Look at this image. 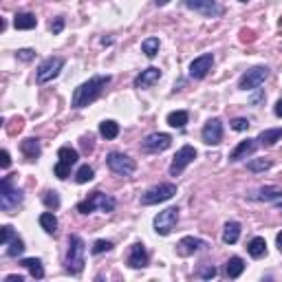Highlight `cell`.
Masks as SVG:
<instances>
[{
    "instance_id": "277c9868",
    "label": "cell",
    "mask_w": 282,
    "mask_h": 282,
    "mask_svg": "<svg viewBox=\"0 0 282 282\" xmlns=\"http://www.w3.org/2000/svg\"><path fill=\"white\" fill-rule=\"evenodd\" d=\"M115 207H117V201L112 196H108V194H104V192H93L89 199L77 203V212L79 214H93V212L110 214V212H115Z\"/></svg>"
},
{
    "instance_id": "ac0fdd59",
    "label": "cell",
    "mask_w": 282,
    "mask_h": 282,
    "mask_svg": "<svg viewBox=\"0 0 282 282\" xmlns=\"http://www.w3.org/2000/svg\"><path fill=\"white\" fill-rule=\"evenodd\" d=\"M148 260H150V256H148L146 247L141 243H135L130 247V253H128V267H132V269H144V267H148Z\"/></svg>"
},
{
    "instance_id": "7bdbcfd3",
    "label": "cell",
    "mask_w": 282,
    "mask_h": 282,
    "mask_svg": "<svg viewBox=\"0 0 282 282\" xmlns=\"http://www.w3.org/2000/svg\"><path fill=\"white\" fill-rule=\"evenodd\" d=\"M5 282H24V278L22 276H16V273H11V276L5 278Z\"/></svg>"
},
{
    "instance_id": "7dc6e473",
    "label": "cell",
    "mask_w": 282,
    "mask_h": 282,
    "mask_svg": "<svg viewBox=\"0 0 282 282\" xmlns=\"http://www.w3.org/2000/svg\"><path fill=\"white\" fill-rule=\"evenodd\" d=\"M278 210H280V212H282V203H278Z\"/></svg>"
},
{
    "instance_id": "6da1fadb",
    "label": "cell",
    "mask_w": 282,
    "mask_h": 282,
    "mask_svg": "<svg viewBox=\"0 0 282 282\" xmlns=\"http://www.w3.org/2000/svg\"><path fill=\"white\" fill-rule=\"evenodd\" d=\"M110 75H95L91 77L89 82L79 84L75 91H73V97H71V106L73 108H86V106H91L93 102H97L99 97H102V93L106 91V86L110 84Z\"/></svg>"
},
{
    "instance_id": "b9f144b4",
    "label": "cell",
    "mask_w": 282,
    "mask_h": 282,
    "mask_svg": "<svg viewBox=\"0 0 282 282\" xmlns=\"http://www.w3.org/2000/svg\"><path fill=\"white\" fill-rule=\"evenodd\" d=\"M0 157H3V167H5V170H7V167H9V165H11L9 152H7V150H3V154H0Z\"/></svg>"
},
{
    "instance_id": "7c38bea8",
    "label": "cell",
    "mask_w": 282,
    "mask_h": 282,
    "mask_svg": "<svg viewBox=\"0 0 282 282\" xmlns=\"http://www.w3.org/2000/svg\"><path fill=\"white\" fill-rule=\"evenodd\" d=\"M62 69H64V58H46L36 71L38 84H46V82H51V79H55Z\"/></svg>"
},
{
    "instance_id": "f35d334b",
    "label": "cell",
    "mask_w": 282,
    "mask_h": 282,
    "mask_svg": "<svg viewBox=\"0 0 282 282\" xmlns=\"http://www.w3.org/2000/svg\"><path fill=\"white\" fill-rule=\"evenodd\" d=\"M16 55H18V60H22V62H31V60L36 58V51L33 49H20Z\"/></svg>"
},
{
    "instance_id": "5bb4252c",
    "label": "cell",
    "mask_w": 282,
    "mask_h": 282,
    "mask_svg": "<svg viewBox=\"0 0 282 282\" xmlns=\"http://www.w3.org/2000/svg\"><path fill=\"white\" fill-rule=\"evenodd\" d=\"M170 146H172V137L167 135V132H152V135H148L141 141V150L148 154H159V152L167 150Z\"/></svg>"
},
{
    "instance_id": "e0dca14e",
    "label": "cell",
    "mask_w": 282,
    "mask_h": 282,
    "mask_svg": "<svg viewBox=\"0 0 282 282\" xmlns=\"http://www.w3.org/2000/svg\"><path fill=\"white\" fill-rule=\"evenodd\" d=\"M207 247L210 245H207L205 240L194 238V236H183L177 245V251H179V256H192V253L203 251V249H207Z\"/></svg>"
},
{
    "instance_id": "484cf974",
    "label": "cell",
    "mask_w": 282,
    "mask_h": 282,
    "mask_svg": "<svg viewBox=\"0 0 282 282\" xmlns=\"http://www.w3.org/2000/svg\"><path fill=\"white\" fill-rule=\"evenodd\" d=\"M20 267H24V269L31 273V278H36V280L44 278V267L38 258H22L20 260Z\"/></svg>"
},
{
    "instance_id": "7a4b0ae2",
    "label": "cell",
    "mask_w": 282,
    "mask_h": 282,
    "mask_svg": "<svg viewBox=\"0 0 282 282\" xmlns=\"http://www.w3.org/2000/svg\"><path fill=\"white\" fill-rule=\"evenodd\" d=\"M84 256H86V245L77 234L69 236V249H66V258H64V267L71 276H79L84 271Z\"/></svg>"
},
{
    "instance_id": "f1b7e54d",
    "label": "cell",
    "mask_w": 282,
    "mask_h": 282,
    "mask_svg": "<svg viewBox=\"0 0 282 282\" xmlns=\"http://www.w3.org/2000/svg\"><path fill=\"white\" fill-rule=\"evenodd\" d=\"M40 227L46 232V234H55L58 232V218H55V214L53 212H44V214H40Z\"/></svg>"
},
{
    "instance_id": "c3c4849f",
    "label": "cell",
    "mask_w": 282,
    "mask_h": 282,
    "mask_svg": "<svg viewBox=\"0 0 282 282\" xmlns=\"http://www.w3.org/2000/svg\"><path fill=\"white\" fill-rule=\"evenodd\" d=\"M240 3H249V0H240Z\"/></svg>"
},
{
    "instance_id": "ffe728a7",
    "label": "cell",
    "mask_w": 282,
    "mask_h": 282,
    "mask_svg": "<svg viewBox=\"0 0 282 282\" xmlns=\"http://www.w3.org/2000/svg\"><path fill=\"white\" fill-rule=\"evenodd\" d=\"M258 148V139H245V141H240V144L234 148V150L230 152V161H243V159H247L249 154H253V150Z\"/></svg>"
},
{
    "instance_id": "8992f818",
    "label": "cell",
    "mask_w": 282,
    "mask_h": 282,
    "mask_svg": "<svg viewBox=\"0 0 282 282\" xmlns=\"http://www.w3.org/2000/svg\"><path fill=\"white\" fill-rule=\"evenodd\" d=\"M174 194H177V185L174 183H159L146 190L141 194V205H157V203H163V201H170Z\"/></svg>"
},
{
    "instance_id": "d6986e66",
    "label": "cell",
    "mask_w": 282,
    "mask_h": 282,
    "mask_svg": "<svg viewBox=\"0 0 282 282\" xmlns=\"http://www.w3.org/2000/svg\"><path fill=\"white\" fill-rule=\"evenodd\" d=\"M161 79V69H157V66H150V69H146V71H141L139 75L135 77V89H150V86H154Z\"/></svg>"
},
{
    "instance_id": "cb8c5ba5",
    "label": "cell",
    "mask_w": 282,
    "mask_h": 282,
    "mask_svg": "<svg viewBox=\"0 0 282 282\" xmlns=\"http://www.w3.org/2000/svg\"><path fill=\"white\" fill-rule=\"evenodd\" d=\"M247 251H249L251 258H265L267 256V240L263 236H253L249 243H247Z\"/></svg>"
},
{
    "instance_id": "8fae6325",
    "label": "cell",
    "mask_w": 282,
    "mask_h": 282,
    "mask_svg": "<svg viewBox=\"0 0 282 282\" xmlns=\"http://www.w3.org/2000/svg\"><path fill=\"white\" fill-rule=\"evenodd\" d=\"M269 77V69L267 66H253L238 79V89L240 91H256L265 84V79Z\"/></svg>"
},
{
    "instance_id": "d6a6232c",
    "label": "cell",
    "mask_w": 282,
    "mask_h": 282,
    "mask_svg": "<svg viewBox=\"0 0 282 282\" xmlns=\"http://www.w3.org/2000/svg\"><path fill=\"white\" fill-rule=\"evenodd\" d=\"M269 167H271L269 159H251V161H247V170L253 172V174L265 172V170H269Z\"/></svg>"
},
{
    "instance_id": "d590c367",
    "label": "cell",
    "mask_w": 282,
    "mask_h": 282,
    "mask_svg": "<svg viewBox=\"0 0 282 282\" xmlns=\"http://www.w3.org/2000/svg\"><path fill=\"white\" fill-rule=\"evenodd\" d=\"M216 267L214 265H205V267H201V269L196 271V276L199 278H203V280H212V278H216Z\"/></svg>"
},
{
    "instance_id": "44dd1931",
    "label": "cell",
    "mask_w": 282,
    "mask_h": 282,
    "mask_svg": "<svg viewBox=\"0 0 282 282\" xmlns=\"http://www.w3.org/2000/svg\"><path fill=\"white\" fill-rule=\"evenodd\" d=\"M20 152L26 157V161H38V157L42 154V146H40V141L38 139H24L22 144H20Z\"/></svg>"
},
{
    "instance_id": "9c48e42d",
    "label": "cell",
    "mask_w": 282,
    "mask_h": 282,
    "mask_svg": "<svg viewBox=\"0 0 282 282\" xmlns=\"http://www.w3.org/2000/svg\"><path fill=\"white\" fill-rule=\"evenodd\" d=\"M183 7L203 18H220L225 13L223 5H218L216 0H183Z\"/></svg>"
},
{
    "instance_id": "ee69618b",
    "label": "cell",
    "mask_w": 282,
    "mask_h": 282,
    "mask_svg": "<svg viewBox=\"0 0 282 282\" xmlns=\"http://www.w3.org/2000/svg\"><path fill=\"white\" fill-rule=\"evenodd\" d=\"M273 112H276V117L282 119V99H278V102H276V106H273Z\"/></svg>"
},
{
    "instance_id": "30bf717a",
    "label": "cell",
    "mask_w": 282,
    "mask_h": 282,
    "mask_svg": "<svg viewBox=\"0 0 282 282\" xmlns=\"http://www.w3.org/2000/svg\"><path fill=\"white\" fill-rule=\"evenodd\" d=\"M179 223V207H165L163 212H159L157 216H154L152 225H154V232L159 234V236H167V234H172V230L177 227Z\"/></svg>"
},
{
    "instance_id": "603a6c76",
    "label": "cell",
    "mask_w": 282,
    "mask_h": 282,
    "mask_svg": "<svg viewBox=\"0 0 282 282\" xmlns=\"http://www.w3.org/2000/svg\"><path fill=\"white\" fill-rule=\"evenodd\" d=\"M249 199L251 201H278V199H282V190L280 187L267 185V187H260V190L249 194Z\"/></svg>"
},
{
    "instance_id": "1f68e13d",
    "label": "cell",
    "mask_w": 282,
    "mask_h": 282,
    "mask_svg": "<svg viewBox=\"0 0 282 282\" xmlns=\"http://www.w3.org/2000/svg\"><path fill=\"white\" fill-rule=\"evenodd\" d=\"M159 46H161V42H159V38H146L144 42H141V51H144V55L146 58H154L159 53Z\"/></svg>"
},
{
    "instance_id": "d4e9b609",
    "label": "cell",
    "mask_w": 282,
    "mask_h": 282,
    "mask_svg": "<svg viewBox=\"0 0 282 282\" xmlns=\"http://www.w3.org/2000/svg\"><path fill=\"white\" fill-rule=\"evenodd\" d=\"M238 238H240V223H236V220L225 223V227H223V243L225 245H236Z\"/></svg>"
},
{
    "instance_id": "bcb514c9",
    "label": "cell",
    "mask_w": 282,
    "mask_h": 282,
    "mask_svg": "<svg viewBox=\"0 0 282 282\" xmlns=\"http://www.w3.org/2000/svg\"><path fill=\"white\" fill-rule=\"evenodd\" d=\"M167 3H170V0H154V5H157V7H165Z\"/></svg>"
},
{
    "instance_id": "8d00e7d4",
    "label": "cell",
    "mask_w": 282,
    "mask_h": 282,
    "mask_svg": "<svg viewBox=\"0 0 282 282\" xmlns=\"http://www.w3.org/2000/svg\"><path fill=\"white\" fill-rule=\"evenodd\" d=\"M232 130H236V132H245L247 128H249V119H245V117H236V119H232Z\"/></svg>"
},
{
    "instance_id": "f546056e",
    "label": "cell",
    "mask_w": 282,
    "mask_h": 282,
    "mask_svg": "<svg viewBox=\"0 0 282 282\" xmlns=\"http://www.w3.org/2000/svg\"><path fill=\"white\" fill-rule=\"evenodd\" d=\"M99 135H102L104 139H117L119 135V124L117 122H112V119H106V122L99 124Z\"/></svg>"
},
{
    "instance_id": "52a82bcc",
    "label": "cell",
    "mask_w": 282,
    "mask_h": 282,
    "mask_svg": "<svg viewBox=\"0 0 282 282\" xmlns=\"http://www.w3.org/2000/svg\"><path fill=\"white\" fill-rule=\"evenodd\" d=\"M106 165L110 167V172L119 174V177H130V174H135V170H137L135 159H130L128 154H124V152H110L108 157H106Z\"/></svg>"
},
{
    "instance_id": "4dcf8cb0",
    "label": "cell",
    "mask_w": 282,
    "mask_h": 282,
    "mask_svg": "<svg viewBox=\"0 0 282 282\" xmlns=\"http://www.w3.org/2000/svg\"><path fill=\"white\" fill-rule=\"evenodd\" d=\"M187 119H190V115L185 110H174L167 115V126H172V128H185Z\"/></svg>"
},
{
    "instance_id": "e575fe53",
    "label": "cell",
    "mask_w": 282,
    "mask_h": 282,
    "mask_svg": "<svg viewBox=\"0 0 282 282\" xmlns=\"http://www.w3.org/2000/svg\"><path fill=\"white\" fill-rule=\"evenodd\" d=\"M42 203L49 207V210H58V207H60V194L55 190H46L42 194Z\"/></svg>"
},
{
    "instance_id": "4fadbf2b",
    "label": "cell",
    "mask_w": 282,
    "mask_h": 282,
    "mask_svg": "<svg viewBox=\"0 0 282 282\" xmlns=\"http://www.w3.org/2000/svg\"><path fill=\"white\" fill-rule=\"evenodd\" d=\"M194 159H196V150H194L192 146H183L181 150H177V154L172 157L170 170H167V172H170V177H179L187 165L194 163Z\"/></svg>"
},
{
    "instance_id": "7402d4cb",
    "label": "cell",
    "mask_w": 282,
    "mask_h": 282,
    "mask_svg": "<svg viewBox=\"0 0 282 282\" xmlns=\"http://www.w3.org/2000/svg\"><path fill=\"white\" fill-rule=\"evenodd\" d=\"M38 24V18L33 16L29 11H18L16 16H13V26L20 31H29V29H36Z\"/></svg>"
},
{
    "instance_id": "ab89813d",
    "label": "cell",
    "mask_w": 282,
    "mask_h": 282,
    "mask_svg": "<svg viewBox=\"0 0 282 282\" xmlns=\"http://www.w3.org/2000/svg\"><path fill=\"white\" fill-rule=\"evenodd\" d=\"M62 29H64V18L60 16L51 22V31H53V36H58V33H62Z\"/></svg>"
},
{
    "instance_id": "74e56055",
    "label": "cell",
    "mask_w": 282,
    "mask_h": 282,
    "mask_svg": "<svg viewBox=\"0 0 282 282\" xmlns=\"http://www.w3.org/2000/svg\"><path fill=\"white\" fill-rule=\"evenodd\" d=\"M110 249H112L110 240H95V245H93V253H95V256H99V253H104V251H110Z\"/></svg>"
},
{
    "instance_id": "ba28073f",
    "label": "cell",
    "mask_w": 282,
    "mask_h": 282,
    "mask_svg": "<svg viewBox=\"0 0 282 282\" xmlns=\"http://www.w3.org/2000/svg\"><path fill=\"white\" fill-rule=\"evenodd\" d=\"M0 234H3V247H7L5 249V256L7 258H18V256H22V251H24V240L18 236L16 232H13V227L11 225H3L0 227Z\"/></svg>"
},
{
    "instance_id": "5b68a950",
    "label": "cell",
    "mask_w": 282,
    "mask_h": 282,
    "mask_svg": "<svg viewBox=\"0 0 282 282\" xmlns=\"http://www.w3.org/2000/svg\"><path fill=\"white\" fill-rule=\"evenodd\" d=\"M77 159H79V152L75 150V148H71V146H62L58 150V163L55 167H53V172H55V177L58 179H69V174H71V167L77 163Z\"/></svg>"
},
{
    "instance_id": "3957f363",
    "label": "cell",
    "mask_w": 282,
    "mask_h": 282,
    "mask_svg": "<svg viewBox=\"0 0 282 282\" xmlns=\"http://www.w3.org/2000/svg\"><path fill=\"white\" fill-rule=\"evenodd\" d=\"M22 201L24 196L20 192V187L13 185V177H5L0 181V210L7 214H13L22 205Z\"/></svg>"
},
{
    "instance_id": "83f0119b",
    "label": "cell",
    "mask_w": 282,
    "mask_h": 282,
    "mask_svg": "<svg viewBox=\"0 0 282 282\" xmlns=\"http://www.w3.org/2000/svg\"><path fill=\"white\" fill-rule=\"evenodd\" d=\"M243 271H245V260H243V258L232 256L230 260H227V265H225V273H227V278L236 280Z\"/></svg>"
},
{
    "instance_id": "4316f807",
    "label": "cell",
    "mask_w": 282,
    "mask_h": 282,
    "mask_svg": "<svg viewBox=\"0 0 282 282\" xmlns=\"http://www.w3.org/2000/svg\"><path fill=\"white\" fill-rule=\"evenodd\" d=\"M256 139H258V146L269 148V146L276 144V141L282 139V128H267V130L260 132V135H258Z\"/></svg>"
},
{
    "instance_id": "836d02e7",
    "label": "cell",
    "mask_w": 282,
    "mask_h": 282,
    "mask_svg": "<svg viewBox=\"0 0 282 282\" xmlns=\"http://www.w3.org/2000/svg\"><path fill=\"white\" fill-rule=\"evenodd\" d=\"M93 179H95V170H93L91 165H82V167H79V170L75 172V181H77L79 185H82V183H89V181H93Z\"/></svg>"
},
{
    "instance_id": "f6af8a7d",
    "label": "cell",
    "mask_w": 282,
    "mask_h": 282,
    "mask_svg": "<svg viewBox=\"0 0 282 282\" xmlns=\"http://www.w3.org/2000/svg\"><path fill=\"white\" fill-rule=\"evenodd\" d=\"M276 245H278V249H280V253H282V232L276 236Z\"/></svg>"
},
{
    "instance_id": "9a60e30c",
    "label": "cell",
    "mask_w": 282,
    "mask_h": 282,
    "mask_svg": "<svg viewBox=\"0 0 282 282\" xmlns=\"http://www.w3.org/2000/svg\"><path fill=\"white\" fill-rule=\"evenodd\" d=\"M201 137H203L207 146H218L220 141H223V122H220L218 117L210 119V122L203 126V130H201Z\"/></svg>"
},
{
    "instance_id": "60d3db41",
    "label": "cell",
    "mask_w": 282,
    "mask_h": 282,
    "mask_svg": "<svg viewBox=\"0 0 282 282\" xmlns=\"http://www.w3.org/2000/svg\"><path fill=\"white\" fill-rule=\"evenodd\" d=\"M82 146H84L86 152H91L93 150V137H82Z\"/></svg>"
},
{
    "instance_id": "2e32d148",
    "label": "cell",
    "mask_w": 282,
    "mask_h": 282,
    "mask_svg": "<svg viewBox=\"0 0 282 282\" xmlns=\"http://www.w3.org/2000/svg\"><path fill=\"white\" fill-rule=\"evenodd\" d=\"M212 66H214V55H212V53H203V55L194 58L190 62V77L192 79H203L207 73L212 71Z\"/></svg>"
}]
</instances>
